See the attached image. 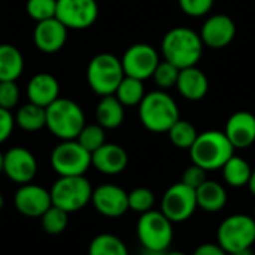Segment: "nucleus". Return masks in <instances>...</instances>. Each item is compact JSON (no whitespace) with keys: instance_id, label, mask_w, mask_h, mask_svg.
Wrapping results in <instances>:
<instances>
[{"instance_id":"nucleus-1","label":"nucleus","mask_w":255,"mask_h":255,"mask_svg":"<svg viewBox=\"0 0 255 255\" xmlns=\"http://www.w3.org/2000/svg\"><path fill=\"white\" fill-rule=\"evenodd\" d=\"M161 52L166 61L178 69L193 67L199 63L203 52V40L199 33L187 27L169 30L161 42Z\"/></svg>"},{"instance_id":"nucleus-2","label":"nucleus","mask_w":255,"mask_h":255,"mask_svg":"<svg viewBox=\"0 0 255 255\" xmlns=\"http://www.w3.org/2000/svg\"><path fill=\"white\" fill-rule=\"evenodd\" d=\"M235 155V146L224 131L208 130L199 133L196 142L190 148L193 164L200 166L206 172L221 169Z\"/></svg>"},{"instance_id":"nucleus-3","label":"nucleus","mask_w":255,"mask_h":255,"mask_svg":"<svg viewBox=\"0 0 255 255\" xmlns=\"http://www.w3.org/2000/svg\"><path fill=\"white\" fill-rule=\"evenodd\" d=\"M139 118L143 127L152 133H167L179 120L176 102L167 93L158 90L145 94L139 105Z\"/></svg>"},{"instance_id":"nucleus-4","label":"nucleus","mask_w":255,"mask_h":255,"mask_svg":"<svg viewBox=\"0 0 255 255\" xmlns=\"http://www.w3.org/2000/svg\"><path fill=\"white\" fill-rule=\"evenodd\" d=\"M85 127L82 108L64 97H58L46 108V128L61 140H73Z\"/></svg>"},{"instance_id":"nucleus-5","label":"nucleus","mask_w":255,"mask_h":255,"mask_svg":"<svg viewBox=\"0 0 255 255\" xmlns=\"http://www.w3.org/2000/svg\"><path fill=\"white\" fill-rule=\"evenodd\" d=\"M121 58L109 52L94 55L87 67V81L90 88L99 96L115 94L118 85L124 78Z\"/></svg>"},{"instance_id":"nucleus-6","label":"nucleus","mask_w":255,"mask_h":255,"mask_svg":"<svg viewBox=\"0 0 255 255\" xmlns=\"http://www.w3.org/2000/svg\"><path fill=\"white\" fill-rule=\"evenodd\" d=\"M52 205L73 214L85 208L93 197V187L90 181L81 176H60L49 190Z\"/></svg>"},{"instance_id":"nucleus-7","label":"nucleus","mask_w":255,"mask_h":255,"mask_svg":"<svg viewBox=\"0 0 255 255\" xmlns=\"http://www.w3.org/2000/svg\"><path fill=\"white\" fill-rule=\"evenodd\" d=\"M173 223L161 211H148L140 215L136 232L145 250L167 251L173 241Z\"/></svg>"},{"instance_id":"nucleus-8","label":"nucleus","mask_w":255,"mask_h":255,"mask_svg":"<svg viewBox=\"0 0 255 255\" xmlns=\"http://www.w3.org/2000/svg\"><path fill=\"white\" fill-rule=\"evenodd\" d=\"M217 239L229 254L253 248L255 244V220L244 214L227 217L217 230Z\"/></svg>"},{"instance_id":"nucleus-9","label":"nucleus","mask_w":255,"mask_h":255,"mask_svg":"<svg viewBox=\"0 0 255 255\" xmlns=\"http://www.w3.org/2000/svg\"><path fill=\"white\" fill-rule=\"evenodd\" d=\"M91 166L88 152L76 139L61 140L51 152V167L58 176H81Z\"/></svg>"},{"instance_id":"nucleus-10","label":"nucleus","mask_w":255,"mask_h":255,"mask_svg":"<svg viewBox=\"0 0 255 255\" xmlns=\"http://www.w3.org/2000/svg\"><path fill=\"white\" fill-rule=\"evenodd\" d=\"M197 209L196 190L182 182L173 184L166 190L161 199V212L172 223H184L193 217Z\"/></svg>"},{"instance_id":"nucleus-11","label":"nucleus","mask_w":255,"mask_h":255,"mask_svg":"<svg viewBox=\"0 0 255 255\" xmlns=\"http://www.w3.org/2000/svg\"><path fill=\"white\" fill-rule=\"evenodd\" d=\"M99 16L96 0H57L55 18L70 30H84L91 27Z\"/></svg>"},{"instance_id":"nucleus-12","label":"nucleus","mask_w":255,"mask_h":255,"mask_svg":"<svg viewBox=\"0 0 255 255\" xmlns=\"http://www.w3.org/2000/svg\"><path fill=\"white\" fill-rule=\"evenodd\" d=\"M160 63L158 52L148 43H136L127 48L121 58V64L126 76H131L140 81L152 78Z\"/></svg>"},{"instance_id":"nucleus-13","label":"nucleus","mask_w":255,"mask_h":255,"mask_svg":"<svg viewBox=\"0 0 255 255\" xmlns=\"http://www.w3.org/2000/svg\"><path fill=\"white\" fill-rule=\"evenodd\" d=\"M3 173L15 184H30L37 173L36 157L22 146H13L4 152Z\"/></svg>"},{"instance_id":"nucleus-14","label":"nucleus","mask_w":255,"mask_h":255,"mask_svg":"<svg viewBox=\"0 0 255 255\" xmlns=\"http://www.w3.org/2000/svg\"><path fill=\"white\" fill-rule=\"evenodd\" d=\"M15 209L28 218H40L51 206V193L36 184H24L21 185L13 196Z\"/></svg>"},{"instance_id":"nucleus-15","label":"nucleus","mask_w":255,"mask_h":255,"mask_svg":"<svg viewBox=\"0 0 255 255\" xmlns=\"http://www.w3.org/2000/svg\"><path fill=\"white\" fill-rule=\"evenodd\" d=\"M94 209L108 218H120L128 209V193L114 184H103L93 190Z\"/></svg>"},{"instance_id":"nucleus-16","label":"nucleus","mask_w":255,"mask_h":255,"mask_svg":"<svg viewBox=\"0 0 255 255\" xmlns=\"http://www.w3.org/2000/svg\"><path fill=\"white\" fill-rule=\"evenodd\" d=\"M67 27L54 18L36 22L33 30V42L36 48L43 54L58 52L67 40Z\"/></svg>"},{"instance_id":"nucleus-17","label":"nucleus","mask_w":255,"mask_h":255,"mask_svg":"<svg viewBox=\"0 0 255 255\" xmlns=\"http://www.w3.org/2000/svg\"><path fill=\"white\" fill-rule=\"evenodd\" d=\"M236 36V24L235 21L224 13L209 16L200 31V37L203 45H208L212 49L226 48L233 42Z\"/></svg>"},{"instance_id":"nucleus-18","label":"nucleus","mask_w":255,"mask_h":255,"mask_svg":"<svg viewBox=\"0 0 255 255\" xmlns=\"http://www.w3.org/2000/svg\"><path fill=\"white\" fill-rule=\"evenodd\" d=\"M224 133L235 149L250 148L255 142V115L248 111L235 112L227 120Z\"/></svg>"},{"instance_id":"nucleus-19","label":"nucleus","mask_w":255,"mask_h":255,"mask_svg":"<svg viewBox=\"0 0 255 255\" xmlns=\"http://www.w3.org/2000/svg\"><path fill=\"white\" fill-rule=\"evenodd\" d=\"M128 155L126 149L117 143H105L91 154V166L105 175H118L126 170Z\"/></svg>"},{"instance_id":"nucleus-20","label":"nucleus","mask_w":255,"mask_h":255,"mask_svg":"<svg viewBox=\"0 0 255 255\" xmlns=\"http://www.w3.org/2000/svg\"><path fill=\"white\" fill-rule=\"evenodd\" d=\"M60 97V84L51 73H36L27 84V99L42 108H48Z\"/></svg>"},{"instance_id":"nucleus-21","label":"nucleus","mask_w":255,"mask_h":255,"mask_svg":"<svg viewBox=\"0 0 255 255\" xmlns=\"http://www.w3.org/2000/svg\"><path fill=\"white\" fill-rule=\"evenodd\" d=\"M176 88L181 93V96H184L187 100L197 102V100H202L208 94L209 79L205 75V72H202L196 66L181 69Z\"/></svg>"},{"instance_id":"nucleus-22","label":"nucleus","mask_w":255,"mask_h":255,"mask_svg":"<svg viewBox=\"0 0 255 255\" xmlns=\"http://www.w3.org/2000/svg\"><path fill=\"white\" fill-rule=\"evenodd\" d=\"M197 208L205 212L215 214L226 208L227 205V191L217 181H206L196 190Z\"/></svg>"},{"instance_id":"nucleus-23","label":"nucleus","mask_w":255,"mask_h":255,"mask_svg":"<svg viewBox=\"0 0 255 255\" xmlns=\"http://www.w3.org/2000/svg\"><path fill=\"white\" fill-rule=\"evenodd\" d=\"M96 118L97 124L105 130L118 128L124 121V105L115 97V94L103 96L96 108Z\"/></svg>"},{"instance_id":"nucleus-24","label":"nucleus","mask_w":255,"mask_h":255,"mask_svg":"<svg viewBox=\"0 0 255 255\" xmlns=\"http://www.w3.org/2000/svg\"><path fill=\"white\" fill-rule=\"evenodd\" d=\"M24 70L21 51L10 43H0V82L16 81Z\"/></svg>"},{"instance_id":"nucleus-25","label":"nucleus","mask_w":255,"mask_h":255,"mask_svg":"<svg viewBox=\"0 0 255 255\" xmlns=\"http://www.w3.org/2000/svg\"><path fill=\"white\" fill-rule=\"evenodd\" d=\"M15 124L28 133L39 131L46 127V109L34 103H25L15 114Z\"/></svg>"},{"instance_id":"nucleus-26","label":"nucleus","mask_w":255,"mask_h":255,"mask_svg":"<svg viewBox=\"0 0 255 255\" xmlns=\"http://www.w3.org/2000/svg\"><path fill=\"white\" fill-rule=\"evenodd\" d=\"M221 169H223V176L227 185L233 188L248 187L251 175H253V169L245 158L233 155Z\"/></svg>"},{"instance_id":"nucleus-27","label":"nucleus","mask_w":255,"mask_h":255,"mask_svg":"<svg viewBox=\"0 0 255 255\" xmlns=\"http://www.w3.org/2000/svg\"><path fill=\"white\" fill-rule=\"evenodd\" d=\"M88 255H128V250L118 236L102 233L91 241Z\"/></svg>"},{"instance_id":"nucleus-28","label":"nucleus","mask_w":255,"mask_h":255,"mask_svg":"<svg viewBox=\"0 0 255 255\" xmlns=\"http://www.w3.org/2000/svg\"><path fill=\"white\" fill-rule=\"evenodd\" d=\"M115 97L124 105V106H136L140 105V102L145 97V87L143 81L131 78V76H124L121 84L118 85L115 91Z\"/></svg>"},{"instance_id":"nucleus-29","label":"nucleus","mask_w":255,"mask_h":255,"mask_svg":"<svg viewBox=\"0 0 255 255\" xmlns=\"http://www.w3.org/2000/svg\"><path fill=\"white\" fill-rule=\"evenodd\" d=\"M167 133H169L170 142L176 148H181V149H190L199 136L196 127L190 121H185L181 118L172 126V128Z\"/></svg>"},{"instance_id":"nucleus-30","label":"nucleus","mask_w":255,"mask_h":255,"mask_svg":"<svg viewBox=\"0 0 255 255\" xmlns=\"http://www.w3.org/2000/svg\"><path fill=\"white\" fill-rule=\"evenodd\" d=\"M40 224L45 233L51 236H58L61 235L69 224V214L57 206H51L42 217H40Z\"/></svg>"},{"instance_id":"nucleus-31","label":"nucleus","mask_w":255,"mask_h":255,"mask_svg":"<svg viewBox=\"0 0 255 255\" xmlns=\"http://www.w3.org/2000/svg\"><path fill=\"white\" fill-rule=\"evenodd\" d=\"M76 140L88 152L93 154L94 151H97L100 146L106 143V133H105V128L99 124H88V126L85 124V127L78 134Z\"/></svg>"},{"instance_id":"nucleus-32","label":"nucleus","mask_w":255,"mask_h":255,"mask_svg":"<svg viewBox=\"0 0 255 255\" xmlns=\"http://www.w3.org/2000/svg\"><path fill=\"white\" fill-rule=\"evenodd\" d=\"M155 203V196L149 188L139 187L128 193V209L137 214H145L148 211H152Z\"/></svg>"},{"instance_id":"nucleus-33","label":"nucleus","mask_w":255,"mask_h":255,"mask_svg":"<svg viewBox=\"0 0 255 255\" xmlns=\"http://www.w3.org/2000/svg\"><path fill=\"white\" fill-rule=\"evenodd\" d=\"M179 72L181 69H178L175 64L163 60L158 63L152 78H154V82L163 88V90H167V88H172V87H176V82H178V76H179Z\"/></svg>"},{"instance_id":"nucleus-34","label":"nucleus","mask_w":255,"mask_h":255,"mask_svg":"<svg viewBox=\"0 0 255 255\" xmlns=\"http://www.w3.org/2000/svg\"><path fill=\"white\" fill-rule=\"evenodd\" d=\"M25 10L31 19L36 22L49 19L55 16L57 10V0H27Z\"/></svg>"},{"instance_id":"nucleus-35","label":"nucleus","mask_w":255,"mask_h":255,"mask_svg":"<svg viewBox=\"0 0 255 255\" xmlns=\"http://www.w3.org/2000/svg\"><path fill=\"white\" fill-rule=\"evenodd\" d=\"M19 102V88L15 81L0 82V108L12 111Z\"/></svg>"},{"instance_id":"nucleus-36","label":"nucleus","mask_w":255,"mask_h":255,"mask_svg":"<svg viewBox=\"0 0 255 255\" xmlns=\"http://www.w3.org/2000/svg\"><path fill=\"white\" fill-rule=\"evenodd\" d=\"M178 1L182 12L190 16H203L214 6V0H178Z\"/></svg>"},{"instance_id":"nucleus-37","label":"nucleus","mask_w":255,"mask_h":255,"mask_svg":"<svg viewBox=\"0 0 255 255\" xmlns=\"http://www.w3.org/2000/svg\"><path fill=\"white\" fill-rule=\"evenodd\" d=\"M208 178H206V170L202 169L200 166L197 164H191L190 167H187L182 173V179L181 182L185 184L187 187L193 188V190H197L203 182H206Z\"/></svg>"},{"instance_id":"nucleus-38","label":"nucleus","mask_w":255,"mask_h":255,"mask_svg":"<svg viewBox=\"0 0 255 255\" xmlns=\"http://www.w3.org/2000/svg\"><path fill=\"white\" fill-rule=\"evenodd\" d=\"M13 127H15V117L12 115V112L0 108V145L10 137Z\"/></svg>"},{"instance_id":"nucleus-39","label":"nucleus","mask_w":255,"mask_h":255,"mask_svg":"<svg viewBox=\"0 0 255 255\" xmlns=\"http://www.w3.org/2000/svg\"><path fill=\"white\" fill-rule=\"evenodd\" d=\"M193 255H230L220 244H202L199 245Z\"/></svg>"},{"instance_id":"nucleus-40","label":"nucleus","mask_w":255,"mask_h":255,"mask_svg":"<svg viewBox=\"0 0 255 255\" xmlns=\"http://www.w3.org/2000/svg\"><path fill=\"white\" fill-rule=\"evenodd\" d=\"M248 188H250L251 194H253V196L255 197V170H253V175H251V179H250Z\"/></svg>"},{"instance_id":"nucleus-41","label":"nucleus","mask_w":255,"mask_h":255,"mask_svg":"<svg viewBox=\"0 0 255 255\" xmlns=\"http://www.w3.org/2000/svg\"><path fill=\"white\" fill-rule=\"evenodd\" d=\"M230 255H255L254 251H253V248H245V250H241V251H238V253H233V254Z\"/></svg>"},{"instance_id":"nucleus-42","label":"nucleus","mask_w":255,"mask_h":255,"mask_svg":"<svg viewBox=\"0 0 255 255\" xmlns=\"http://www.w3.org/2000/svg\"><path fill=\"white\" fill-rule=\"evenodd\" d=\"M166 251H154V250H145L143 248V253L142 255H163Z\"/></svg>"},{"instance_id":"nucleus-43","label":"nucleus","mask_w":255,"mask_h":255,"mask_svg":"<svg viewBox=\"0 0 255 255\" xmlns=\"http://www.w3.org/2000/svg\"><path fill=\"white\" fill-rule=\"evenodd\" d=\"M3 158H4V154L0 151V173H3Z\"/></svg>"},{"instance_id":"nucleus-44","label":"nucleus","mask_w":255,"mask_h":255,"mask_svg":"<svg viewBox=\"0 0 255 255\" xmlns=\"http://www.w3.org/2000/svg\"><path fill=\"white\" fill-rule=\"evenodd\" d=\"M163 255H187L184 253H179V251H172V253H164Z\"/></svg>"},{"instance_id":"nucleus-45","label":"nucleus","mask_w":255,"mask_h":255,"mask_svg":"<svg viewBox=\"0 0 255 255\" xmlns=\"http://www.w3.org/2000/svg\"><path fill=\"white\" fill-rule=\"evenodd\" d=\"M1 206H3V196H1V191H0V209H1Z\"/></svg>"},{"instance_id":"nucleus-46","label":"nucleus","mask_w":255,"mask_h":255,"mask_svg":"<svg viewBox=\"0 0 255 255\" xmlns=\"http://www.w3.org/2000/svg\"><path fill=\"white\" fill-rule=\"evenodd\" d=\"M253 218H254V220H255V208H254V217H253Z\"/></svg>"}]
</instances>
